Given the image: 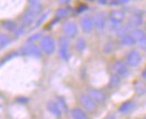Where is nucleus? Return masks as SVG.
I'll return each instance as SVG.
<instances>
[{"instance_id":"obj_1","label":"nucleus","mask_w":146,"mask_h":119,"mask_svg":"<svg viewBox=\"0 0 146 119\" xmlns=\"http://www.w3.org/2000/svg\"><path fill=\"white\" fill-rule=\"evenodd\" d=\"M41 12V6L39 7H29V9L25 12L21 17V24L28 27L36 20V17Z\"/></svg>"},{"instance_id":"obj_2","label":"nucleus","mask_w":146,"mask_h":119,"mask_svg":"<svg viewBox=\"0 0 146 119\" xmlns=\"http://www.w3.org/2000/svg\"><path fill=\"white\" fill-rule=\"evenodd\" d=\"M40 48L41 50L47 54V55H51L54 54L55 49H56V42L54 40V38L51 36H45L41 38L40 40Z\"/></svg>"},{"instance_id":"obj_3","label":"nucleus","mask_w":146,"mask_h":119,"mask_svg":"<svg viewBox=\"0 0 146 119\" xmlns=\"http://www.w3.org/2000/svg\"><path fill=\"white\" fill-rule=\"evenodd\" d=\"M142 60H143V58H142L141 52H139L138 50H136V49H133V50H131V51L126 55L125 62H126L129 67H137V66L141 65Z\"/></svg>"},{"instance_id":"obj_4","label":"nucleus","mask_w":146,"mask_h":119,"mask_svg":"<svg viewBox=\"0 0 146 119\" xmlns=\"http://www.w3.org/2000/svg\"><path fill=\"white\" fill-rule=\"evenodd\" d=\"M58 44H59V48H58L59 57L62 60L67 61L69 59V39L65 36L60 37Z\"/></svg>"},{"instance_id":"obj_5","label":"nucleus","mask_w":146,"mask_h":119,"mask_svg":"<svg viewBox=\"0 0 146 119\" xmlns=\"http://www.w3.org/2000/svg\"><path fill=\"white\" fill-rule=\"evenodd\" d=\"M113 71H114L115 75L119 76L121 78H125V77H127L129 75V66L125 61L118 60V61L114 62V65H113Z\"/></svg>"},{"instance_id":"obj_6","label":"nucleus","mask_w":146,"mask_h":119,"mask_svg":"<svg viewBox=\"0 0 146 119\" xmlns=\"http://www.w3.org/2000/svg\"><path fill=\"white\" fill-rule=\"evenodd\" d=\"M21 55L25 56H30V57H35V58H39L41 57V50L37 45L34 44H26L24 47L20 49Z\"/></svg>"},{"instance_id":"obj_7","label":"nucleus","mask_w":146,"mask_h":119,"mask_svg":"<svg viewBox=\"0 0 146 119\" xmlns=\"http://www.w3.org/2000/svg\"><path fill=\"white\" fill-rule=\"evenodd\" d=\"M79 101H80V105L87 111H94L97 108L96 101L92 97H89L87 94H82V95L79 96Z\"/></svg>"},{"instance_id":"obj_8","label":"nucleus","mask_w":146,"mask_h":119,"mask_svg":"<svg viewBox=\"0 0 146 119\" xmlns=\"http://www.w3.org/2000/svg\"><path fill=\"white\" fill-rule=\"evenodd\" d=\"M87 95L92 97L96 102H105L107 100V96L105 95V93H103L102 90H98V89H88Z\"/></svg>"},{"instance_id":"obj_9","label":"nucleus","mask_w":146,"mask_h":119,"mask_svg":"<svg viewBox=\"0 0 146 119\" xmlns=\"http://www.w3.org/2000/svg\"><path fill=\"white\" fill-rule=\"evenodd\" d=\"M62 31L68 37H75L77 35V31H78L77 24L74 21H66L62 24Z\"/></svg>"},{"instance_id":"obj_10","label":"nucleus","mask_w":146,"mask_h":119,"mask_svg":"<svg viewBox=\"0 0 146 119\" xmlns=\"http://www.w3.org/2000/svg\"><path fill=\"white\" fill-rule=\"evenodd\" d=\"M105 24H106V13L105 12H98L94 18V24L99 32L104 30Z\"/></svg>"},{"instance_id":"obj_11","label":"nucleus","mask_w":146,"mask_h":119,"mask_svg":"<svg viewBox=\"0 0 146 119\" xmlns=\"http://www.w3.org/2000/svg\"><path fill=\"white\" fill-rule=\"evenodd\" d=\"M80 26H82V29H83L85 32H90V31L94 29V27H95V24H94V19H93L92 17H88V16L83 17V18L80 19Z\"/></svg>"},{"instance_id":"obj_12","label":"nucleus","mask_w":146,"mask_h":119,"mask_svg":"<svg viewBox=\"0 0 146 119\" xmlns=\"http://www.w3.org/2000/svg\"><path fill=\"white\" fill-rule=\"evenodd\" d=\"M47 109H48V111L51 115H54L57 118L61 117V115H62V111L60 110V108L58 107L56 100H49L47 102Z\"/></svg>"},{"instance_id":"obj_13","label":"nucleus","mask_w":146,"mask_h":119,"mask_svg":"<svg viewBox=\"0 0 146 119\" xmlns=\"http://www.w3.org/2000/svg\"><path fill=\"white\" fill-rule=\"evenodd\" d=\"M125 17H126V13L124 10H121V9L113 10L110 13V20L115 21V22H119V24H122L123 20L125 19Z\"/></svg>"},{"instance_id":"obj_14","label":"nucleus","mask_w":146,"mask_h":119,"mask_svg":"<svg viewBox=\"0 0 146 119\" xmlns=\"http://www.w3.org/2000/svg\"><path fill=\"white\" fill-rule=\"evenodd\" d=\"M135 107H136V102H135L134 100L129 99V100L124 101L122 105L119 106V109H118V110H119L121 114H127V112L132 111Z\"/></svg>"},{"instance_id":"obj_15","label":"nucleus","mask_w":146,"mask_h":119,"mask_svg":"<svg viewBox=\"0 0 146 119\" xmlns=\"http://www.w3.org/2000/svg\"><path fill=\"white\" fill-rule=\"evenodd\" d=\"M134 89H135V93L137 95L139 96L144 95V94H146V83L143 80H137L134 83Z\"/></svg>"},{"instance_id":"obj_16","label":"nucleus","mask_w":146,"mask_h":119,"mask_svg":"<svg viewBox=\"0 0 146 119\" xmlns=\"http://www.w3.org/2000/svg\"><path fill=\"white\" fill-rule=\"evenodd\" d=\"M70 116L73 119H87V115L85 111L80 108H74L70 110Z\"/></svg>"},{"instance_id":"obj_17","label":"nucleus","mask_w":146,"mask_h":119,"mask_svg":"<svg viewBox=\"0 0 146 119\" xmlns=\"http://www.w3.org/2000/svg\"><path fill=\"white\" fill-rule=\"evenodd\" d=\"M2 27H3L6 30L16 34V31L18 30V27H19V26L16 24L13 20H6V21L2 22Z\"/></svg>"},{"instance_id":"obj_18","label":"nucleus","mask_w":146,"mask_h":119,"mask_svg":"<svg viewBox=\"0 0 146 119\" xmlns=\"http://www.w3.org/2000/svg\"><path fill=\"white\" fill-rule=\"evenodd\" d=\"M121 45L122 46H133L136 44V41L134 40V38L132 37L131 34H127V35H125V36L121 37Z\"/></svg>"},{"instance_id":"obj_19","label":"nucleus","mask_w":146,"mask_h":119,"mask_svg":"<svg viewBox=\"0 0 146 119\" xmlns=\"http://www.w3.org/2000/svg\"><path fill=\"white\" fill-rule=\"evenodd\" d=\"M143 22V19H142V17L141 16H138V15H133L129 19H128V24L132 28L133 27H138V26H141Z\"/></svg>"},{"instance_id":"obj_20","label":"nucleus","mask_w":146,"mask_h":119,"mask_svg":"<svg viewBox=\"0 0 146 119\" xmlns=\"http://www.w3.org/2000/svg\"><path fill=\"white\" fill-rule=\"evenodd\" d=\"M72 11V8L69 7H64V8H59L57 11H56V18L61 19V18H66Z\"/></svg>"},{"instance_id":"obj_21","label":"nucleus","mask_w":146,"mask_h":119,"mask_svg":"<svg viewBox=\"0 0 146 119\" xmlns=\"http://www.w3.org/2000/svg\"><path fill=\"white\" fill-rule=\"evenodd\" d=\"M131 35H132V37L134 38V40L136 41V44L139 42L142 39L145 38V32H144L143 30H141V29H135L133 32H131Z\"/></svg>"},{"instance_id":"obj_22","label":"nucleus","mask_w":146,"mask_h":119,"mask_svg":"<svg viewBox=\"0 0 146 119\" xmlns=\"http://www.w3.org/2000/svg\"><path fill=\"white\" fill-rule=\"evenodd\" d=\"M9 44H10V38H9V36H7L5 34H0V49L7 47Z\"/></svg>"},{"instance_id":"obj_23","label":"nucleus","mask_w":146,"mask_h":119,"mask_svg":"<svg viewBox=\"0 0 146 119\" xmlns=\"http://www.w3.org/2000/svg\"><path fill=\"white\" fill-rule=\"evenodd\" d=\"M121 79H122V78H121L119 76H117V75H115V73H114V75H111V76H110V85H108V86L111 87V88H113V87L118 86V85L121 83Z\"/></svg>"},{"instance_id":"obj_24","label":"nucleus","mask_w":146,"mask_h":119,"mask_svg":"<svg viewBox=\"0 0 146 119\" xmlns=\"http://www.w3.org/2000/svg\"><path fill=\"white\" fill-rule=\"evenodd\" d=\"M56 102H57V105H58V107L60 108V110L62 112H65V111H67V104H66V101H65V99L62 98V97H58L57 99H56Z\"/></svg>"},{"instance_id":"obj_25","label":"nucleus","mask_w":146,"mask_h":119,"mask_svg":"<svg viewBox=\"0 0 146 119\" xmlns=\"http://www.w3.org/2000/svg\"><path fill=\"white\" fill-rule=\"evenodd\" d=\"M121 28H122V24L110 20V29L111 30V31H116V32H118V31L121 30Z\"/></svg>"},{"instance_id":"obj_26","label":"nucleus","mask_w":146,"mask_h":119,"mask_svg":"<svg viewBox=\"0 0 146 119\" xmlns=\"http://www.w3.org/2000/svg\"><path fill=\"white\" fill-rule=\"evenodd\" d=\"M76 48H77V50H79V51H83V50L85 49L86 40L84 38H79V39L77 40V42H76Z\"/></svg>"},{"instance_id":"obj_27","label":"nucleus","mask_w":146,"mask_h":119,"mask_svg":"<svg viewBox=\"0 0 146 119\" xmlns=\"http://www.w3.org/2000/svg\"><path fill=\"white\" fill-rule=\"evenodd\" d=\"M17 56V52H10L9 55H7L5 58H2V60H1V62H0V66L1 65H3V63H6L8 60H10V59H12L13 57H16Z\"/></svg>"},{"instance_id":"obj_28","label":"nucleus","mask_w":146,"mask_h":119,"mask_svg":"<svg viewBox=\"0 0 146 119\" xmlns=\"http://www.w3.org/2000/svg\"><path fill=\"white\" fill-rule=\"evenodd\" d=\"M113 49H114L113 42L108 41V42L105 45V47H104V52H105V54H110V52L113 51Z\"/></svg>"},{"instance_id":"obj_29","label":"nucleus","mask_w":146,"mask_h":119,"mask_svg":"<svg viewBox=\"0 0 146 119\" xmlns=\"http://www.w3.org/2000/svg\"><path fill=\"white\" fill-rule=\"evenodd\" d=\"M47 17H48V12L44 13V15H42V16L39 18V20H38V21L36 22V27H35V28H38L40 24H41L42 22H44V21H45V20H46V18H47Z\"/></svg>"},{"instance_id":"obj_30","label":"nucleus","mask_w":146,"mask_h":119,"mask_svg":"<svg viewBox=\"0 0 146 119\" xmlns=\"http://www.w3.org/2000/svg\"><path fill=\"white\" fill-rule=\"evenodd\" d=\"M41 0H29V6L30 7H39Z\"/></svg>"},{"instance_id":"obj_31","label":"nucleus","mask_w":146,"mask_h":119,"mask_svg":"<svg viewBox=\"0 0 146 119\" xmlns=\"http://www.w3.org/2000/svg\"><path fill=\"white\" fill-rule=\"evenodd\" d=\"M41 38V34L39 32V34H35V35H33L31 37H29V39H28V42H31V41H35L37 39H40Z\"/></svg>"},{"instance_id":"obj_32","label":"nucleus","mask_w":146,"mask_h":119,"mask_svg":"<svg viewBox=\"0 0 146 119\" xmlns=\"http://www.w3.org/2000/svg\"><path fill=\"white\" fill-rule=\"evenodd\" d=\"M87 9H88L87 5H85V3H80V5L77 7V12H83V11H85V10H87Z\"/></svg>"},{"instance_id":"obj_33","label":"nucleus","mask_w":146,"mask_h":119,"mask_svg":"<svg viewBox=\"0 0 146 119\" xmlns=\"http://www.w3.org/2000/svg\"><path fill=\"white\" fill-rule=\"evenodd\" d=\"M137 45L139 46L141 49H143V50H145L146 51V37L144 38V39H142L139 42H137Z\"/></svg>"},{"instance_id":"obj_34","label":"nucleus","mask_w":146,"mask_h":119,"mask_svg":"<svg viewBox=\"0 0 146 119\" xmlns=\"http://www.w3.org/2000/svg\"><path fill=\"white\" fill-rule=\"evenodd\" d=\"M129 0H115V1H111L110 3L111 5H123V3H127Z\"/></svg>"},{"instance_id":"obj_35","label":"nucleus","mask_w":146,"mask_h":119,"mask_svg":"<svg viewBox=\"0 0 146 119\" xmlns=\"http://www.w3.org/2000/svg\"><path fill=\"white\" fill-rule=\"evenodd\" d=\"M104 119H116V115L115 114H108Z\"/></svg>"},{"instance_id":"obj_36","label":"nucleus","mask_w":146,"mask_h":119,"mask_svg":"<svg viewBox=\"0 0 146 119\" xmlns=\"http://www.w3.org/2000/svg\"><path fill=\"white\" fill-rule=\"evenodd\" d=\"M70 1H72V0H58V2H59L60 5H68Z\"/></svg>"},{"instance_id":"obj_37","label":"nucleus","mask_w":146,"mask_h":119,"mask_svg":"<svg viewBox=\"0 0 146 119\" xmlns=\"http://www.w3.org/2000/svg\"><path fill=\"white\" fill-rule=\"evenodd\" d=\"M98 2L102 5H106V3H108V0H98Z\"/></svg>"},{"instance_id":"obj_38","label":"nucleus","mask_w":146,"mask_h":119,"mask_svg":"<svg viewBox=\"0 0 146 119\" xmlns=\"http://www.w3.org/2000/svg\"><path fill=\"white\" fill-rule=\"evenodd\" d=\"M142 77L143 79H146V68H144V70L142 71Z\"/></svg>"},{"instance_id":"obj_39","label":"nucleus","mask_w":146,"mask_h":119,"mask_svg":"<svg viewBox=\"0 0 146 119\" xmlns=\"http://www.w3.org/2000/svg\"><path fill=\"white\" fill-rule=\"evenodd\" d=\"M17 101H19V102H27V99H20V97H19V98H17Z\"/></svg>"},{"instance_id":"obj_40","label":"nucleus","mask_w":146,"mask_h":119,"mask_svg":"<svg viewBox=\"0 0 146 119\" xmlns=\"http://www.w3.org/2000/svg\"><path fill=\"white\" fill-rule=\"evenodd\" d=\"M145 31H146V22H145Z\"/></svg>"},{"instance_id":"obj_41","label":"nucleus","mask_w":146,"mask_h":119,"mask_svg":"<svg viewBox=\"0 0 146 119\" xmlns=\"http://www.w3.org/2000/svg\"><path fill=\"white\" fill-rule=\"evenodd\" d=\"M88 1H93V0H88Z\"/></svg>"}]
</instances>
